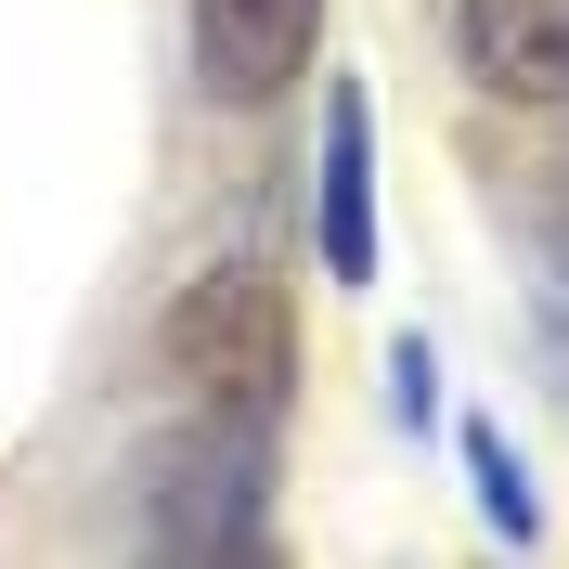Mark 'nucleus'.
<instances>
[{"label":"nucleus","instance_id":"f257e3e1","mask_svg":"<svg viewBox=\"0 0 569 569\" xmlns=\"http://www.w3.org/2000/svg\"><path fill=\"white\" fill-rule=\"evenodd\" d=\"M156 362L233 427H272L284 415V376H298V323H284V284L272 272H208L181 284L169 323H156Z\"/></svg>","mask_w":569,"mask_h":569},{"label":"nucleus","instance_id":"0eeeda50","mask_svg":"<svg viewBox=\"0 0 569 569\" xmlns=\"http://www.w3.org/2000/svg\"><path fill=\"white\" fill-rule=\"evenodd\" d=\"M389 401H401V427H427V415H440V362H427L415 337L389 350Z\"/></svg>","mask_w":569,"mask_h":569},{"label":"nucleus","instance_id":"39448f33","mask_svg":"<svg viewBox=\"0 0 569 569\" xmlns=\"http://www.w3.org/2000/svg\"><path fill=\"white\" fill-rule=\"evenodd\" d=\"M453 52L505 104H569V0H453Z\"/></svg>","mask_w":569,"mask_h":569},{"label":"nucleus","instance_id":"20e7f679","mask_svg":"<svg viewBox=\"0 0 569 569\" xmlns=\"http://www.w3.org/2000/svg\"><path fill=\"white\" fill-rule=\"evenodd\" d=\"M311 27H323V0H194V78L220 104H272L311 66Z\"/></svg>","mask_w":569,"mask_h":569},{"label":"nucleus","instance_id":"6e6552de","mask_svg":"<svg viewBox=\"0 0 569 569\" xmlns=\"http://www.w3.org/2000/svg\"><path fill=\"white\" fill-rule=\"evenodd\" d=\"M543 247H557V272H569V208H557V220H543Z\"/></svg>","mask_w":569,"mask_h":569},{"label":"nucleus","instance_id":"7ed1b4c3","mask_svg":"<svg viewBox=\"0 0 569 569\" xmlns=\"http://www.w3.org/2000/svg\"><path fill=\"white\" fill-rule=\"evenodd\" d=\"M311 259L323 284H376V117L337 78L323 91V169H311Z\"/></svg>","mask_w":569,"mask_h":569},{"label":"nucleus","instance_id":"423d86ee","mask_svg":"<svg viewBox=\"0 0 569 569\" xmlns=\"http://www.w3.org/2000/svg\"><path fill=\"white\" fill-rule=\"evenodd\" d=\"M466 479H479V505H492L505 543L543 531V505H531V479H518V453H505V427H466Z\"/></svg>","mask_w":569,"mask_h":569},{"label":"nucleus","instance_id":"f03ea898","mask_svg":"<svg viewBox=\"0 0 569 569\" xmlns=\"http://www.w3.org/2000/svg\"><path fill=\"white\" fill-rule=\"evenodd\" d=\"M156 543L169 557H259V427L208 415V440L156 453Z\"/></svg>","mask_w":569,"mask_h":569}]
</instances>
